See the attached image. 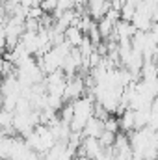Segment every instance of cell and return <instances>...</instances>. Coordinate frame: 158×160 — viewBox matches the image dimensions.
<instances>
[{"label":"cell","mask_w":158,"mask_h":160,"mask_svg":"<svg viewBox=\"0 0 158 160\" xmlns=\"http://www.w3.org/2000/svg\"><path fill=\"white\" fill-rule=\"evenodd\" d=\"M93 116H95V118H99V119H102V121H106L108 118H110V112H108L101 102H97V101H95V114H93Z\"/></svg>","instance_id":"11"},{"label":"cell","mask_w":158,"mask_h":160,"mask_svg":"<svg viewBox=\"0 0 158 160\" xmlns=\"http://www.w3.org/2000/svg\"><path fill=\"white\" fill-rule=\"evenodd\" d=\"M75 160H95V158H91V157H87V155H78Z\"/></svg>","instance_id":"12"},{"label":"cell","mask_w":158,"mask_h":160,"mask_svg":"<svg viewBox=\"0 0 158 160\" xmlns=\"http://www.w3.org/2000/svg\"><path fill=\"white\" fill-rule=\"evenodd\" d=\"M102 151V143L99 138H82V145L78 147V155H87L91 158H97V155ZM77 155V157H78Z\"/></svg>","instance_id":"3"},{"label":"cell","mask_w":158,"mask_h":160,"mask_svg":"<svg viewBox=\"0 0 158 160\" xmlns=\"http://www.w3.org/2000/svg\"><path fill=\"white\" fill-rule=\"evenodd\" d=\"M101 143H102V147H112V145H116V140H117V134L116 132H112V130H104L102 134H101Z\"/></svg>","instance_id":"9"},{"label":"cell","mask_w":158,"mask_h":160,"mask_svg":"<svg viewBox=\"0 0 158 160\" xmlns=\"http://www.w3.org/2000/svg\"><path fill=\"white\" fill-rule=\"evenodd\" d=\"M73 108H75V118L71 121V130L73 132H82L86 123L95 114V97H91V95L80 97L77 101H73Z\"/></svg>","instance_id":"1"},{"label":"cell","mask_w":158,"mask_h":160,"mask_svg":"<svg viewBox=\"0 0 158 160\" xmlns=\"http://www.w3.org/2000/svg\"><path fill=\"white\" fill-rule=\"evenodd\" d=\"M134 112H136V130H138V128H145V127H149L151 114H153V110H151V108L134 110Z\"/></svg>","instance_id":"7"},{"label":"cell","mask_w":158,"mask_h":160,"mask_svg":"<svg viewBox=\"0 0 158 160\" xmlns=\"http://www.w3.org/2000/svg\"><path fill=\"white\" fill-rule=\"evenodd\" d=\"M104 127H106V130H112V132H121V121H119V118H116V116H110L108 119L104 121Z\"/></svg>","instance_id":"10"},{"label":"cell","mask_w":158,"mask_h":160,"mask_svg":"<svg viewBox=\"0 0 158 160\" xmlns=\"http://www.w3.org/2000/svg\"><path fill=\"white\" fill-rule=\"evenodd\" d=\"M106 130V127H104V121L99 119V118H91V119L86 123V127H84V130H82V134H84V138H101V134Z\"/></svg>","instance_id":"4"},{"label":"cell","mask_w":158,"mask_h":160,"mask_svg":"<svg viewBox=\"0 0 158 160\" xmlns=\"http://www.w3.org/2000/svg\"><path fill=\"white\" fill-rule=\"evenodd\" d=\"M84 38H86V34L80 30L78 26H69V28L65 30V41L71 43L73 47H80L82 41H84Z\"/></svg>","instance_id":"6"},{"label":"cell","mask_w":158,"mask_h":160,"mask_svg":"<svg viewBox=\"0 0 158 160\" xmlns=\"http://www.w3.org/2000/svg\"><path fill=\"white\" fill-rule=\"evenodd\" d=\"M13 142H15V134H13V136H7V134L2 136V142H0V155H2V160L9 158V153H11Z\"/></svg>","instance_id":"8"},{"label":"cell","mask_w":158,"mask_h":160,"mask_svg":"<svg viewBox=\"0 0 158 160\" xmlns=\"http://www.w3.org/2000/svg\"><path fill=\"white\" fill-rule=\"evenodd\" d=\"M86 82L80 78V77H71V78H67V86H65V95H63V99H65V102H73V101H77L80 99L82 95H84V91H86Z\"/></svg>","instance_id":"2"},{"label":"cell","mask_w":158,"mask_h":160,"mask_svg":"<svg viewBox=\"0 0 158 160\" xmlns=\"http://www.w3.org/2000/svg\"><path fill=\"white\" fill-rule=\"evenodd\" d=\"M119 121H121V130L123 132H132V130H136V112L132 110V108H128V110H125L121 116H119Z\"/></svg>","instance_id":"5"}]
</instances>
